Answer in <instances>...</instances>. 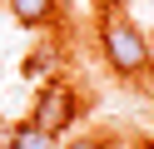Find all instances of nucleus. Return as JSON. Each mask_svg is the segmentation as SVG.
Returning <instances> with one entry per match:
<instances>
[{
  "mask_svg": "<svg viewBox=\"0 0 154 149\" xmlns=\"http://www.w3.org/2000/svg\"><path fill=\"white\" fill-rule=\"evenodd\" d=\"M139 149H154V139H144V144H139Z\"/></svg>",
  "mask_w": 154,
  "mask_h": 149,
  "instance_id": "0eeeda50",
  "label": "nucleus"
},
{
  "mask_svg": "<svg viewBox=\"0 0 154 149\" xmlns=\"http://www.w3.org/2000/svg\"><path fill=\"white\" fill-rule=\"evenodd\" d=\"M5 149H55V134H45V129H35L25 119V124H15L5 134Z\"/></svg>",
  "mask_w": 154,
  "mask_h": 149,
  "instance_id": "20e7f679",
  "label": "nucleus"
},
{
  "mask_svg": "<svg viewBox=\"0 0 154 149\" xmlns=\"http://www.w3.org/2000/svg\"><path fill=\"white\" fill-rule=\"evenodd\" d=\"M50 70H55V50H35V55L25 60V75H35V79L50 75Z\"/></svg>",
  "mask_w": 154,
  "mask_h": 149,
  "instance_id": "39448f33",
  "label": "nucleus"
},
{
  "mask_svg": "<svg viewBox=\"0 0 154 149\" xmlns=\"http://www.w3.org/2000/svg\"><path fill=\"white\" fill-rule=\"evenodd\" d=\"M65 149H104V139L100 134H80V139H70Z\"/></svg>",
  "mask_w": 154,
  "mask_h": 149,
  "instance_id": "423d86ee",
  "label": "nucleus"
},
{
  "mask_svg": "<svg viewBox=\"0 0 154 149\" xmlns=\"http://www.w3.org/2000/svg\"><path fill=\"white\" fill-rule=\"evenodd\" d=\"M100 40H104V60L114 65V75H144L149 70V40L129 15H104Z\"/></svg>",
  "mask_w": 154,
  "mask_h": 149,
  "instance_id": "f257e3e1",
  "label": "nucleus"
},
{
  "mask_svg": "<svg viewBox=\"0 0 154 149\" xmlns=\"http://www.w3.org/2000/svg\"><path fill=\"white\" fill-rule=\"evenodd\" d=\"M5 5H10V15L20 20V25L40 30V25H50V20H55V5H60V0H5Z\"/></svg>",
  "mask_w": 154,
  "mask_h": 149,
  "instance_id": "7ed1b4c3",
  "label": "nucleus"
},
{
  "mask_svg": "<svg viewBox=\"0 0 154 149\" xmlns=\"http://www.w3.org/2000/svg\"><path fill=\"white\" fill-rule=\"evenodd\" d=\"M80 119V89L65 85V79H50V85H40V95H35V109H30V124L45 129V134L60 139L65 129Z\"/></svg>",
  "mask_w": 154,
  "mask_h": 149,
  "instance_id": "f03ea898",
  "label": "nucleus"
}]
</instances>
